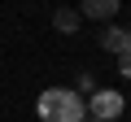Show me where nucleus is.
<instances>
[{
  "instance_id": "nucleus-6",
  "label": "nucleus",
  "mask_w": 131,
  "mask_h": 122,
  "mask_svg": "<svg viewBox=\"0 0 131 122\" xmlns=\"http://www.w3.org/2000/svg\"><path fill=\"white\" fill-rule=\"evenodd\" d=\"M118 70H122V74L131 79V48H127V52H118Z\"/></svg>"
},
{
  "instance_id": "nucleus-5",
  "label": "nucleus",
  "mask_w": 131,
  "mask_h": 122,
  "mask_svg": "<svg viewBox=\"0 0 131 122\" xmlns=\"http://www.w3.org/2000/svg\"><path fill=\"white\" fill-rule=\"evenodd\" d=\"M79 22H83V13H74V9H57V13H52V26H57L61 35H74Z\"/></svg>"
},
{
  "instance_id": "nucleus-4",
  "label": "nucleus",
  "mask_w": 131,
  "mask_h": 122,
  "mask_svg": "<svg viewBox=\"0 0 131 122\" xmlns=\"http://www.w3.org/2000/svg\"><path fill=\"white\" fill-rule=\"evenodd\" d=\"M101 48H105V52H127L131 39H127L122 26H105V31H101Z\"/></svg>"
},
{
  "instance_id": "nucleus-7",
  "label": "nucleus",
  "mask_w": 131,
  "mask_h": 122,
  "mask_svg": "<svg viewBox=\"0 0 131 122\" xmlns=\"http://www.w3.org/2000/svg\"><path fill=\"white\" fill-rule=\"evenodd\" d=\"M83 122H105V118H83Z\"/></svg>"
},
{
  "instance_id": "nucleus-2",
  "label": "nucleus",
  "mask_w": 131,
  "mask_h": 122,
  "mask_svg": "<svg viewBox=\"0 0 131 122\" xmlns=\"http://www.w3.org/2000/svg\"><path fill=\"white\" fill-rule=\"evenodd\" d=\"M83 109L92 113V118H105V122H114L118 113H122V92H109V87H96L88 100H83Z\"/></svg>"
},
{
  "instance_id": "nucleus-8",
  "label": "nucleus",
  "mask_w": 131,
  "mask_h": 122,
  "mask_svg": "<svg viewBox=\"0 0 131 122\" xmlns=\"http://www.w3.org/2000/svg\"><path fill=\"white\" fill-rule=\"evenodd\" d=\"M127 39H131V31H127Z\"/></svg>"
},
{
  "instance_id": "nucleus-1",
  "label": "nucleus",
  "mask_w": 131,
  "mask_h": 122,
  "mask_svg": "<svg viewBox=\"0 0 131 122\" xmlns=\"http://www.w3.org/2000/svg\"><path fill=\"white\" fill-rule=\"evenodd\" d=\"M83 118H88L83 96L70 87H48L39 96V122H83Z\"/></svg>"
},
{
  "instance_id": "nucleus-3",
  "label": "nucleus",
  "mask_w": 131,
  "mask_h": 122,
  "mask_svg": "<svg viewBox=\"0 0 131 122\" xmlns=\"http://www.w3.org/2000/svg\"><path fill=\"white\" fill-rule=\"evenodd\" d=\"M79 13H83V18H92V22H109V18L118 13V0H83Z\"/></svg>"
}]
</instances>
